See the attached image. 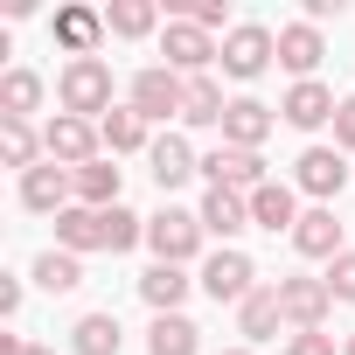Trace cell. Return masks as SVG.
Here are the masks:
<instances>
[{"instance_id":"cell-1","label":"cell","mask_w":355,"mask_h":355,"mask_svg":"<svg viewBox=\"0 0 355 355\" xmlns=\"http://www.w3.org/2000/svg\"><path fill=\"white\" fill-rule=\"evenodd\" d=\"M202 216H189V209H160V216H146V244L160 251V265H189L196 251H202Z\"/></svg>"},{"instance_id":"cell-2","label":"cell","mask_w":355,"mask_h":355,"mask_svg":"<svg viewBox=\"0 0 355 355\" xmlns=\"http://www.w3.org/2000/svg\"><path fill=\"white\" fill-rule=\"evenodd\" d=\"M63 112L70 119H91V112H112V63L84 56L63 70Z\"/></svg>"},{"instance_id":"cell-3","label":"cell","mask_w":355,"mask_h":355,"mask_svg":"<svg viewBox=\"0 0 355 355\" xmlns=\"http://www.w3.org/2000/svg\"><path fill=\"white\" fill-rule=\"evenodd\" d=\"M160 56H167V70H174V77H182V70H189V77H202L223 49H216V42H209V28H196V21H167Z\"/></svg>"},{"instance_id":"cell-4","label":"cell","mask_w":355,"mask_h":355,"mask_svg":"<svg viewBox=\"0 0 355 355\" xmlns=\"http://www.w3.org/2000/svg\"><path fill=\"white\" fill-rule=\"evenodd\" d=\"M182 98H189V77H174L167 63H153V70H139L132 77V112L153 125V119H167V112H182Z\"/></svg>"},{"instance_id":"cell-5","label":"cell","mask_w":355,"mask_h":355,"mask_svg":"<svg viewBox=\"0 0 355 355\" xmlns=\"http://www.w3.org/2000/svg\"><path fill=\"white\" fill-rule=\"evenodd\" d=\"M202 174H209V189H237V196H258V189H265V160L244 153V146L202 153Z\"/></svg>"},{"instance_id":"cell-6","label":"cell","mask_w":355,"mask_h":355,"mask_svg":"<svg viewBox=\"0 0 355 355\" xmlns=\"http://www.w3.org/2000/svg\"><path fill=\"white\" fill-rule=\"evenodd\" d=\"M42 146H49V160H63V167H91V153H98L105 139H98V125H91V119L56 112V119H49V132H42Z\"/></svg>"},{"instance_id":"cell-7","label":"cell","mask_w":355,"mask_h":355,"mask_svg":"<svg viewBox=\"0 0 355 355\" xmlns=\"http://www.w3.org/2000/svg\"><path fill=\"white\" fill-rule=\"evenodd\" d=\"M251 279H258V272H251V258H244V251H216V258L202 265V293H209L216 306H223V300H230V306H244V300L258 293Z\"/></svg>"},{"instance_id":"cell-8","label":"cell","mask_w":355,"mask_h":355,"mask_svg":"<svg viewBox=\"0 0 355 355\" xmlns=\"http://www.w3.org/2000/svg\"><path fill=\"white\" fill-rule=\"evenodd\" d=\"M272 56H279V42H272V28H258V21H244V28L223 35V70H230V77H258Z\"/></svg>"},{"instance_id":"cell-9","label":"cell","mask_w":355,"mask_h":355,"mask_svg":"<svg viewBox=\"0 0 355 355\" xmlns=\"http://www.w3.org/2000/svg\"><path fill=\"white\" fill-rule=\"evenodd\" d=\"M327 306H334V293H327V279H279V313H286V320H293L300 334H313Z\"/></svg>"},{"instance_id":"cell-10","label":"cell","mask_w":355,"mask_h":355,"mask_svg":"<svg viewBox=\"0 0 355 355\" xmlns=\"http://www.w3.org/2000/svg\"><path fill=\"white\" fill-rule=\"evenodd\" d=\"M56 244L63 251H112V209H63Z\"/></svg>"},{"instance_id":"cell-11","label":"cell","mask_w":355,"mask_h":355,"mask_svg":"<svg viewBox=\"0 0 355 355\" xmlns=\"http://www.w3.org/2000/svg\"><path fill=\"white\" fill-rule=\"evenodd\" d=\"M70 189H77V174H70V167H56V160H42V167H28V174H21V202H28V209H42V216H49V209L63 216Z\"/></svg>"},{"instance_id":"cell-12","label":"cell","mask_w":355,"mask_h":355,"mask_svg":"<svg viewBox=\"0 0 355 355\" xmlns=\"http://www.w3.org/2000/svg\"><path fill=\"white\" fill-rule=\"evenodd\" d=\"M341 182H348V160H341V146H306L300 153V189L306 196H341Z\"/></svg>"},{"instance_id":"cell-13","label":"cell","mask_w":355,"mask_h":355,"mask_svg":"<svg viewBox=\"0 0 355 355\" xmlns=\"http://www.w3.org/2000/svg\"><path fill=\"white\" fill-rule=\"evenodd\" d=\"M279 112H286V125L313 132V125H327L341 105H334V91H327V84H313V77H306V84H293V91H286V105H279Z\"/></svg>"},{"instance_id":"cell-14","label":"cell","mask_w":355,"mask_h":355,"mask_svg":"<svg viewBox=\"0 0 355 355\" xmlns=\"http://www.w3.org/2000/svg\"><path fill=\"white\" fill-rule=\"evenodd\" d=\"M320 56H327V49H320V28H313V21H293V28H279V63H286L300 84L320 70Z\"/></svg>"},{"instance_id":"cell-15","label":"cell","mask_w":355,"mask_h":355,"mask_svg":"<svg viewBox=\"0 0 355 355\" xmlns=\"http://www.w3.org/2000/svg\"><path fill=\"white\" fill-rule=\"evenodd\" d=\"M265 132H272V112H265L258 98H237V105L223 112V146H244V153H258V146H265Z\"/></svg>"},{"instance_id":"cell-16","label":"cell","mask_w":355,"mask_h":355,"mask_svg":"<svg viewBox=\"0 0 355 355\" xmlns=\"http://www.w3.org/2000/svg\"><path fill=\"white\" fill-rule=\"evenodd\" d=\"M202 230H209V237H237V230H251V196H237V189H209V196H202Z\"/></svg>"},{"instance_id":"cell-17","label":"cell","mask_w":355,"mask_h":355,"mask_svg":"<svg viewBox=\"0 0 355 355\" xmlns=\"http://www.w3.org/2000/svg\"><path fill=\"white\" fill-rule=\"evenodd\" d=\"M293 244H300V258H341V223H334V209H306L300 223H293Z\"/></svg>"},{"instance_id":"cell-18","label":"cell","mask_w":355,"mask_h":355,"mask_svg":"<svg viewBox=\"0 0 355 355\" xmlns=\"http://www.w3.org/2000/svg\"><path fill=\"white\" fill-rule=\"evenodd\" d=\"M146 160H153V182H160V189H182L189 174H202V160L189 153V139H174V132H167V139H153V153H146Z\"/></svg>"},{"instance_id":"cell-19","label":"cell","mask_w":355,"mask_h":355,"mask_svg":"<svg viewBox=\"0 0 355 355\" xmlns=\"http://www.w3.org/2000/svg\"><path fill=\"white\" fill-rule=\"evenodd\" d=\"M77 174V202L84 209H119V167L112 160H91V167H70Z\"/></svg>"},{"instance_id":"cell-20","label":"cell","mask_w":355,"mask_h":355,"mask_svg":"<svg viewBox=\"0 0 355 355\" xmlns=\"http://www.w3.org/2000/svg\"><path fill=\"white\" fill-rule=\"evenodd\" d=\"M139 300H146L153 313H174V306L189 300V272H182V265H153V272L139 279Z\"/></svg>"},{"instance_id":"cell-21","label":"cell","mask_w":355,"mask_h":355,"mask_svg":"<svg viewBox=\"0 0 355 355\" xmlns=\"http://www.w3.org/2000/svg\"><path fill=\"white\" fill-rule=\"evenodd\" d=\"M202 341H196V320H182V313H153V327H146V355H196Z\"/></svg>"},{"instance_id":"cell-22","label":"cell","mask_w":355,"mask_h":355,"mask_svg":"<svg viewBox=\"0 0 355 355\" xmlns=\"http://www.w3.org/2000/svg\"><path fill=\"white\" fill-rule=\"evenodd\" d=\"M98 28H105V15H91V8H63V15H56V42H63L77 63L98 49Z\"/></svg>"},{"instance_id":"cell-23","label":"cell","mask_w":355,"mask_h":355,"mask_svg":"<svg viewBox=\"0 0 355 355\" xmlns=\"http://www.w3.org/2000/svg\"><path fill=\"white\" fill-rule=\"evenodd\" d=\"M251 223H258V230H293V223H300L293 189H286V182H265V189L251 196Z\"/></svg>"},{"instance_id":"cell-24","label":"cell","mask_w":355,"mask_h":355,"mask_svg":"<svg viewBox=\"0 0 355 355\" xmlns=\"http://www.w3.org/2000/svg\"><path fill=\"white\" fill-rule=\"evenodd\" d=\"M98 139H105V153H139L146 146V119L125 105V112H105L98 119Z\"/></svg>"},{"instance_id":"cell-25","label":"cell","mask_w":355,"mask_h":355,"mask_svg":"<svg viewBox=\"0 0 355 355\" xmlns=\"http://www.w3.org/2000/svg\"><path fill=\"white\" fill-rule=\"evenodd\" d=\"M223 91H216V77H189V98H182V119L189 125H223Z\"/></svg>"},{"instance_id":"cell-26","label":"cell","mask_w":355,"mask_h":355,"mask_svg":"<svg viewBox=\"0 0 355 355\" xmlns=\"http://www.w3.org/2000/svg\"><path fill=\"white\" fill-rule=\"evenodd\" d=\"M35 286H42V293H77V286H84L77 251H42V258H35Z\"/></svg>"},{"instance_id":"cell-27","label":"cell","mask_w":355,"mask_h":355,"mask_svg":"<svg viewBox=\"0 0 355 355\" xmlns=\"http://www.w3.org/2000/svg\"><path fill=\"white\" fill-rule=\"evenodd\" d=\"M42 105V77L35 70H8V84H0V119H28Z\"/></svg>"},{"instance_id":"cell-28","label":"cell","mask_w":355,"mask_h":355,"mask_svg":"<svg viewBox=\"0 0 355 355\" xmlns=\"http://www.w3.org/2000/svg\"><path fill=\"white\" fill-rule=\"evenodd\" d=\"M279 320H286V313H279V293H265V286H258V293H251V300L237 306V327H244L251 341H265V334H272Z\"/></svg>"},{"instance_id":"cell-29","label":"cell","mask_w":355,"mask_h":355,"mask_svg":"<svg viewBox=\"0 0 355 355\" xmlns=\"http://www.w3.org/2000/svg\"><path fill=\"white\" fill-rule=\"evenodd\" d=\"M70 341H77V355H119V320L112 313H84Z\"/></svg>"},{"instance_id":"cell-30","label":"cell","mask_w":355,"mask_h":355,"mask_svg":"<svg viewBox=\"0 0 355 355\" xmlns=\"http://www.w3.org/2000/svg\"><path fill=\"white\" fill-rule=\"evenodd\" d=\"M153 21H160L153 0H119V8H105V28H112V35H146Z\"/></svg>"},{"instance_id":"cell-31","label":"cell","mask_w":355,"mask_h":355,"mask_svg":"<svg viewBox=\"0 0 355 355\" xmlns=\"http://www.w3.org/2000/svg\"><path fill=\"white\" fill-rule=\"evenodd\" d=\"M0 153H8V167H35V132H28V119H0Z\"/></svg>"},{"instance_id":"cell-32","label":"cell","mask_w":355,"mask_h":355,"mask_svg":"<svg viewBox=\"0 0 355 355\" xmlns=\"http://www.w3.org/2000/svg\"><path fill=\"white\" fill-rule=\"evenodd\" d=\"M327 293H334V300H355V251H341V258L327 265Z\"/></svg>"},{"instance_id":"cell-33","label":"cell","mask_w":355,"mask_h":355,"mask_svg":"<svg viewBox=\"0 0 355 355\" xmlns=\"http://www.w3.org/2000/svg\"><path fill=\"white\" fill-rule=\"evenodd\" d=\"M286 355H334V334H320V327H313V334H293Z\"/></svg>"},{"instance_id":"cell-34","label":"cell","mask_w":355,"mask_h":355,"mask_svg":"<svg viewBox=\"0 0 355 355\" xmlns=\"http://www.w3.org/2000/svg\"><path fill=\"white\" fill-rule=\"evenodd\" d=\"M182 21H196V28H216V21H223V0H189V8H182Z\"/></svg>"},{"instance_id":"cell-35","label":"cell","mask_w":355,"mask_h":355,"mask_svg":"<svg viewBox=\"0 0 355 355\" xmlns=\"http://www.w3.org/2000/svg\"><path fill=\"white\" fill-rule=\"evenodd\" d=\"M334 139L355 146V98H341V112H334Z\"/></svg>"},{"instance_id":"cell-36","label":"cell","mask_w":355,"mask_h":355,"mask_svg":"<svg viewBox=\"0 0 355 355\" xmlns=\"http://www.w3.org/2000/svg\"><path fill=\"white\" fill-rule=\"evenodd\" d=\"M341 355H355V334H348V341H341Z\"/></svg>"},{"instance_id":"cell-37","label":"cell","mask_w":355,"mask_h":355,"mask_svg":"<svg viewBox=\"0 0 355 355\" xmlns=\"http://www.w3.org/2000/svg\"><path fill=\"white\" fill-rule=\"evenodd\" d=\"M223 355H251V348H223Z\"/></svg>"}]
</instances>
